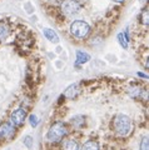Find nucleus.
Here are the masks:
<instances>
[{"instance_id":"obj_20","label":"nucleus","mask_w":149,"mask_h":150,"mask_svg":"<svg viewBox=\"0 0 149 150\" xmlns=\"http://www.w3.org/2000/svg\"><path fill=\"white\" fill-rule=\"evenodd\" d=\"M113 1H115V3H123V1H125V0H113Z\"/></svg>"},{"instance_id":"obj_5","label":"nucleus","mask_w":149,"mask_h":150,"mask_svg":"<svg viewBox=\"0 0 149 150\" xmlns=\"http://www.w3.org/2000/svg\"><path fill=\"white\" fill-rule=\"evenodd\" d=\"M82 10V5L77 0H64L62 4V13L65 16H74Z\"/></svg>"},{"instance_id":"obj_12","label":"nucleus","mask_w":149,"mask_h":150,"mask_svg":"<svg viewBox=\"0 0 149 150\" xmlns=\"http://www.w3.org/2000/svg\"><path fill=\"white\" fill-rule=\"evenodd\" d=\"M90 60V55L85 53V51H80L78 50L77 51V65L79 64H85Z\"/></svg>"},{"instance_id":"obj_7","label":"nucleus","mask_w":149,"mask_h":150,"mask_svg":"<svg viewBox=\"0 0 149 150\" xmlns=\"http://www.w3.org/2000/svg\"><path fill=\"white\" fill-rule=\"evenodd\" d=\"M79 142L75 138H65L62 142L60 150H79Z\"/></svg>"},{"instance_id":"obj_3","label":"nucleus","mask_w":149,"mask_h":150,"mask_svg":"<svg viewBox=\"0 0 149 150\" xmlns=\"http://www.w3.org/2000/svg\"><path fill=\"white\" fill-rule=\"evenodd\" d=\"M70 33L77 39H84L90 33V25L84 20H75L70 25Z\"/></svg>"},{"instance_id":"obj_2","label":"nucleus","mask_w":149,"mask_h":150,"mask_svg":"<svg viewBox=\"0 0 149 150\" xmlns=\"http://www.w3.org/2000/svg\"><path fill=\"white\" fill-rule=\"evenodd\" d=\"M68 134H69L68 125L63 123V121H57L46 131L45 140L49 144H58V143H62L68 137Z\"/></svg>"},{"instance_id":"obj_11","label":"nucleus","mask_w":149,"mask_h":150,"mask_svg":"<svg viewBox=\"0 0 149 150\" xmlns=\"http://www.w3.org/2000/svg\"><path fill=\"white\" fill-rule=\"evenodd\" d=\"M84 123H85V120H84V116L83 115H75V116H73V118L70 119V125L73 126L74 129L83 128Z\"/></svg>"},{"instance_id":"obj_9","label":"nucleus","mask_w":149,"mask_h":150,"mask_svg":"<svg viewBox=\"0 0 149 150\" xmlns=\"http://www.w3.org/2000/svg\"><path fill=\"white\" fill-rule=\"evenodd\" d=\"M79 150H100V145L94 139H88L79 146Z\"/></svg>"},{"instance_id":"obj_6","label":"nucleus","mask_w":149,"mask_h":150,"mask_svg":"<svg viewBox=\"0 0 149 150\" xmlns=\"http://www.w3.org/2000/svg\"><path fill=\"white\" fill-rule=\"evenodd\" d=\"M16 134V128L10 121H5L0 125V140L1 142H9L11 140Z\"/></svg>"},{"instance_id":"obj_13","label":"nucleus","mask_w":149,"mask_h":150,"mask_svg":"<svg viewBox=\"0 0 149 150\" xmlns=\"http://www.w3.org/2000/svg\"><path fill=\"white\" fill-rule=\"evenodd\" d=\"M118 43L120 44V46H123L124 49H128V45H129V36H128V31L125 33H119L118 36Z\"/></svg>"},{"instance_id":"obj_18","label":"nucleus","mask_w":149,"mask_h":150,"mask_svg":"<svg viewBox=\"0 0 149 150\" xmlns=\"http://www.w3.org/2000/svg\"><path fill=\"white\" fill-rule=\"evenodd\" d=\"M139 150H149V142H148V137L142 139L140 145H139Z\"/></svg>"},{"instance_id":"obj_4","label":"nucleus","mask_w":149,"mask_h":150,"mask_svg":"<svg viewBox=\"0 0 149 150\" xmlns=\"http://www.w3.org/2000/svg\"><path fill=\"white\" fill-rule=\"evenodd\" d=\"M26 118H28V110H26V108L21 106V108H18V109H15L11 112L10 118H9V121L18 129L19 126H21L24 124Z\"/></svg>"},{"instance_id":"obj_16","label":"nucleus","mask_w":149,"mask_h":150,"mask_svg":"<svg viewBox=\"0 0 149 150\" xmlns=\"http://www.w3.org/2000/svg\"><path fill=\"white\" fill-rule=\"evenodd\" d=\"M29 123H30V125L33 126V128H36V126H38V124H39V119H38V116H36L35 114L29 115Z\"/></svg>"},{"instance_id":"obj_15","label":"nucleus","mask_w":149,"mask_h":150,"mask_svg":"<svg viewBox=\"0 0 149 150\" xmlns=\"http://www.w3.org/2000/svg\"><path fill=\"white\" fill-rule=\"evenodd\" d=\"M23 144H24L28 149H31L33 145H34V139H33V137H30V135H26V137L23 139Z\"/></svg>"},{"instance_id":"obj_17","label":"nucleus","mask_w":149,"mask_h":150,"mask_svg":"<svg viewBox=\"0 0 149 150\" xmlns=\"http://www.w3.org/2000/svg\"><path fill=\"white\" fill-rule=\"evenodd\" d=\"M129 94H130V96L132 98H139L142 95V90L139 88H133V89H130L129 90Z\"/></svg>"},{"instance_id":"obj_19","label":"nucleus","mask_w":149,"mask_h":150,"mask_svg":"<svg viewBox=\"0 0 149 150\" xmlns=\"http://www.w3.org/2000/svg\"><path fill=\"white\" fill-rule=\"evenodd\" d=\"M138 76H140V78H144V79H148V75L143 74V73H138Z\"/></svg>"},{"instance_id":"obj_14","label":"nucleus","mask_w":149,"mask_h":150,"mask_svg":"<svg viewBox=\"0 0 149 150\" xmlns=\"http://www.w3.org/2000/svg\"><path fill=\"white\" fill-rule=\"evenodd\" d=\"M10 35V28L6 23H0V41L5 40L6 38Z\"/></svg>"},{"instance_id":"obj_8","label":"nucleus","mask_w":149,"mask_h":150,"mask_svg":"<svg viewBox=\"0 0 149 150\" xmlns=\"http://www.w3.org/2000/svg\"><path fill=\"white\" fill-rule=\"evenodd\" d=\"M80 86L78 85V84H73V85H70L69 86L67 90H65V93H64V96L67 98V99H70V100H73V99H75V98L80 94Z\"/></svg>"},{"instance_id":"obj_10","label":"nucleus","mask_w":149,"mask_h":150,"mask_svg":"<svg viewBox=\"0 0 149 150\" xmlns=\"http://www.w3.org/2000/svg\"><path fill=\"white\" fill-rule=\"evenodd\" d=\"M43 33H44V36L49 41H52V43H54V44L59 43V36H58L57 33H55V30L49 29V28H45V29L43 30Z\"/></svg>"},{"instance_id":"obj_1","label":"nucleus","mask_w":149,"mask_h":150,"mask_svg":"<svg viewBox=\"0 0 149 150\" xmlns=\"http://www.w3.org/2000/svg\"><path fill=\"white\" fill-rule=\"evenodd\" d=\"M111 129L119 138H128L133 133L134 124L129 116L124 114H117L111 120Z\"/></svg>"}]
</instances>
